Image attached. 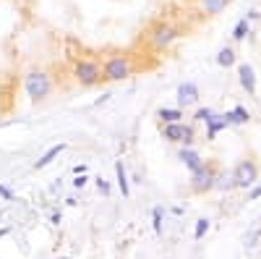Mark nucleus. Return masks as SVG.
<instances>
[{"label":"nucleus","mask_w":261,"mask_h":259,"mask_svg":"<svg viewBox=\"0 0 261 259\" xmlns=\"http://www.w3.org/2000/svg\"><path fill=\"white\" fill-rule=\"evenodd\" d=\"M238 81H241V86L246 89L248 97H256V71L251 63H241L238 66Z\"/></svg>","instance_id":"6e6552de"},{"label":"nucleus","mask_w":261,"mask_h":259,"mask_svg":"<svg viewBox=\"0 0 261 259\" xmlns=\"http://www.w3.org/2000/svg\"><path fill=\"white\" fill-rule=\"evenodd\" d=\"M235 60H238V55H235V50H232V48H222L220 53H217V63H220L222 68L235 66Z\"/></svg>","instance_id":"a211bd4d"},{"label":"nucleus","mask_w":261,"mask_h":259,"mask_svg":"<svg viewBox=\"0 0 261 259\" xmlns=\"http://www.w3.org/2000/svg\"><path fill=\"white\" fill-rule=\"evenodd\" d=\"M199 97H201V92H199V86H196L193 81H183L178 86V105L180 107L196 105V102H199Z\"/></svg>","instance_id":"1a4fd4ad"},{"label":"nucleus","mask_w":261,"mask_h":259,"mask_svg":"<svg viewBox=\"0 0 261 259\" xmlns=\"http://www.w3.org/2000/svg\"><path fill=\"white\" fill-rule=\"evenodd\" d=\"M151 228H154V233H157V236L162 233V209H160V207L151 209Z\"/></svg>","instance_id":"412c9836"},{"label":"nucleus","mask_w":261,"mask_h":259,"mask_svg":"<svg viewBox=\"0 0 261 259\" xmlns=\"http://www.w3.org/2000/svg\"><path fill=\"white\" fill-rule=\"evenodd\" d=\"M212 113H214L212 107H199V110H196V115H193V121H196V123H206V121L212 118Z\"/></svg>","instance_id":"4be33fe9"},{"label":"nucleus","mask_w":261,"mask_h":259,"mask_svg":"<svg viewBox=\"0 0 261 259\" xmlns=\"http://www.w3.org/2000/svg\"><path fill=\"white\" fill-rule=\"evenodd\" d=\"M178 37H180L178 27L167 24V21H157V24L149 29V34H146V42H149V48H151V50L162 53V50H167V48H170V45H172V42H175Z\"/></svg>","instance_id":"20e7f679"},{"label":"nucleus","mask_w":261,"mask_h":259,"mask_svg":"<svg viewBox=\"0 0 261 259\" xmlns=\"http://www.w3.org/2000/svg\"><path fill=\"white\" fill-rule=\"evenodd\" d=\"M232 181H235V189H251L258 181V165L253 160H241L232 170Z\"/></svg>","instance_id":"423d86ee"},{"label":"nucleus","mask_w":261,"mask_h":259,"mask_svg":"<svg viewBox=\"0 0 261 259\" xmlns=\"http://www.w3.org/2000/svg\"><path fill=\"white\" fill-rule=\"evenodd\" d=\"M162 139L172 142V144H180V147H191L193 139H196V131L193 126L178 121V123H165L162 126Z\"/></svg>","instance_id":"39448f33"},{"label":"nucleus","mask_w":261,"mask_h":259,"mask_svg":"<svg viewBox=\"0 0 261 259\" xmlns=\"http://www.w3.org/2000/svg\"><path fill=\"white\" fill-rule=\"evenodd\" d=\"M71 183H73V189H84L86 183H89V176H86V173H76V178Z\"/></svg>","instance_id":"b1692460"},{"label":"nucleus","mask_w":261,"mask_h":259,"mask_svg":"<svg viewBox=\"0 0 261 259\" xmlns=\"http://www.w3.org/2000/svg\"><path fill=\"white\" fill-rule=\"evenodd\" d=\"M178 160L193 173V170H199L201 165H204V157L199 155V152H196V149L193 147H180V152H178Z\"/></svg>","instance_id":"9d476101"},{"label":"nucleus","mask_w":261,"mask_h":259,"mask_svg":"<svg viewBox=\"0 0 261 259\" xmlns=\"http://www.w3.org/2000/svg\"><path fill=\"white\" fill-rule=\"evenodd\" d=\"M258 16H261V13H258V11H256V8H251V11H248V13H246V18H248V21H256V18H258Z\"/></svg>","instance_id":"bb28decb"},{"label":"nucleus","mask_w":261,"mask_h":259,"mask_svg":"<svg viewBox=\"0 0 261 259\" xmlns=\"http://www.w3.org/2000/svg\"><path fill=\"white\" fill-rule=\"evenodd\" d=\"M196 3H199V8H201L204 16H220L230 6V0H196Z\"/></svg>","instance_id":"ddd939ff"},{"label":"nucleus","mask_w":261,"mask_h":259,"mask_svg":"<svg viewBox=\"0 0 261 259\" xmlns=\"http://www.w3.org/2000/svg\"><path fill=\"white\" fill-rule=\"evenodd\" d=\"M134 71H136L134 58L125 55V53H113L110 58L102 60V81H107V84L125 81V79L134 76Z\"/></svg>","instance_id":"f03ea898"},{"label":"nucleus","mask_w":261,"mask_h":259,"mask_svg":"<svg viewBox=\"0 0 261 259\" xmlns=\"http://www.w3.org/2000/svg\"><path fill=\"white\" fill-rule=\"evenodd\" d=\"M0 199H13V194H11L3 183H0Z\"/></svg>","instance_id":"a878e982"},{"label":"nucleus","mask_w":261,"mask_h":259,"mask_svg":"<svg viewBox=\"0 0 261 259\" xmlns=\"http://www.w3.org/2000/svg\"><path fill=\"white\" fill-rule=\"evenodd\" d=\"M94 183H97V191L102 194V197H110V194H113V186H110V181H105V178H97Z\"/></svg>","instance_id":"5701e85b"},{"label":"nucleus","mask_w":261,"mask_h":259,"mask_svg":"<svg viewBox=\"0 0 261 259\" xmlns=\"http://www.w3.org/2000/svg\"><path fill=\"white\" fill-rule=\"evenodd\" d=\"M256 199H261V183H253L248 189V202H256Z\"/></svg>","instance_id":"393cba45"},{"label":"nucleus","mask_w":261,"mask_h":259,"mask_svg":"<svg viewBox=\"0 0 261 259\" xmlns=\"http://www.w3.org/2000/svg\"><path fill=\"white\" fill-rule=\"evenodd\" d=\"M71 76L79 86H97L102 81V63L97 58H79L71 66Z\"/></svg>","instance_id":"7ed1b4c3"},{"label":"nucleus","mask_w":261,"mask_h":259,"mask_svg":"<svg viewBox=\"0 0 261 259\" xmlns=\"http://www.w3.org/2000/svg\"><path fill=\"white\" fill-rule=\"evenodd\" d=\"M248 34H251V21H248L246 16L238 18V24L232 27V42H243Z\"/></svg>","instance_id":"dca6fc26"},{"label":"nucleus","mask_w":261,"mask_h":259,"mask_svg":"<svg viewBox=\"0 0 261 259\" xmlns=\"http://www.w3.org/2000/svg\"><path fill=\"white\" fill-rule=\"evenodd\" d=\"M55 89V79L53 74H47L45 68H29L24 74V92L32 102H42L47 100Z\"/></svg>","instance_id":"f257e3e1"},{"label":"nucleus","mask_w":261,"mask_h":259,"mask_svg":"<svg viewBox=\"0 0 261 259\" xmlns=\"http://www.w3.org/2000/svg\"><path fill=\"white\" fill-rule=\"evenodd\" d=\"M115 181L120 186V194L128 199L130 197V181H128V173H125V162L123 160H115Z\"/></svg>","instance_id":"4468645a"},{"label":"nucleus","mask_w":261,"mask_h":259,"mask_svg":"<svg viewBox=\"0 0 261 259\" xmlns=\"http://www.w3.org/2000/svg\"><path fill=\"white\" fill-rule=\"evenodd\" d=\"M214 178H217V173L209 162H204L199 170H193L191 173V191L193 194H206L214 189Z\"/></svg>","instance_id":"0eeeda50"},{"label":"nucleus","mask_w":261,"mask_h":259,"mask_svg":"<svg viewBox=\"0 0 261 259\" xmlns=\"http://www.w3.org/2000/svg\"><path fill=\"white\" fill-rule=\"evenodd\" d=\"M209 228H212V223H209L206 218H201V220H196V230H193V239H196V241H201L204 236L209 233Z\"/></svg>","instance_id":"aec40b11"},{"label":"nucleus","mask_w":261,"mask_h":259,"mask_svg":"<svg viewBox=\"0 0 261 259\" xmlns=\"http://www.w3.org/2000/svg\"><path fill=\"white\" fill-rule=\"evenodd\" d=\"M157 118L162 123H178V121H183V110H180V107H160Z\"/></svg>","instance_id":"2eb2a0df"},{"label":"nucleus","mask_w":261,"mask_h":259,"mask_svg":"<svg viewBox=\"0 0 261 259\" xmlns=\"http://www.w3.org/2000/svg\"><path fill=\"white\" fill-rule=\"evenodd\" d=\"M214 189H220V191H232V189H235L232 173H222V176H217V178H214Z\"/></svg>","instance_id":"6ab92c4d"},{"label":"nucleus","mask_w":261,"mask_h":259,"mask_svg":"<svg viewBox=\"0 0 261 259\" xmlns=\"http://www.w3.org/2000/svg\"><path fill=\"white\" fill-rule=\"evenodd\" d=\"M63 152H65V142H60V144H53V147L47 149V152H45V155H42V157L34 162V170H45V168H47L50 162H55V160H58Z\"/></svg>","instance_id":"f8f14e48"},{"label":"nucleus","mask_w":261,"mask_h":259,"mask_svg":"<svg viewBox=\"0 0 261 259\" xmlns=\"http://www.w3.org/2000/svg\"><path fill=\"white\" fill-rule=\"evenodd\" d=\"M204 126H206V142H214V139H217V134H220L222 128H227V126H230V121H227V115H225V113H222V115L212 113V118H209Z\"/></svg>","instance_id":"9b49d317"},{"label":"nucleus","mask_w":261,"mask_h":259,"mask_svg":"<svg viewBox=\"0 0 261 259\" xmlns=\"http://www.w3.org/2000/svg\"><path fill=\"white\" fill-rule=\"evenodd\" d=\"M225 115H227V121H230V123H238V126H243V123H248V121H251V113L246 110L243 105H235L232 110H230V113H225Z\"/></svg>","instance_id":"f3484780"}]
</instances>
